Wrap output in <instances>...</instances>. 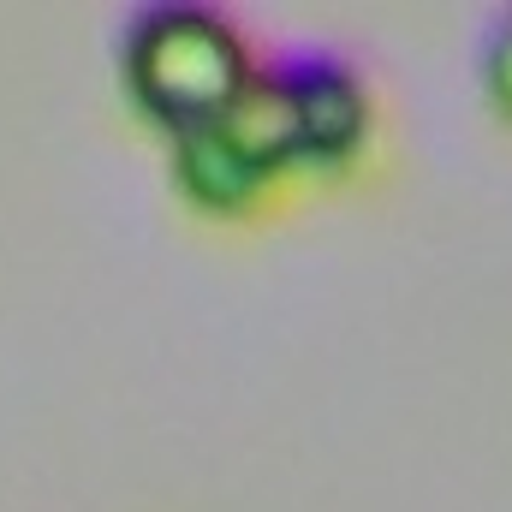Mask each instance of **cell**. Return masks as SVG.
Listing matches in <instances>:
<instances>
[{
  "instance_id": "3957f363",
  "label": "cell",
  "mask_w": 512,
  "mask_h": 512,
  "mask_svg": "<svg viewBox=\"0 0 512 512\" xmlns=\"http://www.w3.org/2000/svg\"><path fill=\"white\" fill-rule=\"evenodd\" d=\"M268 84L292 126V161L346 167L370 137V90L364 72L334 48H298L268 66Z\"/></svg>"
},
{
  "instance_id": "7a4b0ae2",
  "label": "cell",
  "mask_w": 512,
  "mask_h": 512,
  "mask_svg": "<svg viewBox=\"0 0 512 512\" xmlns=\"http://www.w3.org/2000/svg\"><path fill=\"white\" fill-rule=\"evenodd\" d=\"M292 167V126L286 108L256 72V84L209 126H191L173 137V179L179 191L209 215H239Z\"/></svg>"
},
{
  "instance_id": "277c9868",
  "label": "cell",
  "mask_w": 512,
  "mask_h": 512,
  "mask_svg": "<svg viewBox=\"0 0 512 512\" xmlns=\"http://www.w3.org/2000/svg\"><path fill=\"white\" fill-rule=\"evenodd\" d=\"M483 90H489V102L512 120V12L495 18V30L483 42Z\"/></svg>"
},
{
  "instance_id": "6da1fadb",
  "label": "cell",
  "mask_w": 512,
  "mask_h": 512,
  "mask_svg": "<svg viewBox=\"0 0 512 512\" xmlns=\"http://www.w3.org/2000/svg\"><path fill=\"white\" fill-rule=\"evenodd\" d=\"M120 66L131 102L173 137L221 120L256 84L245 30L203 0H161L131 12L120 36Z\"/></svg>"
}]
</instances>
